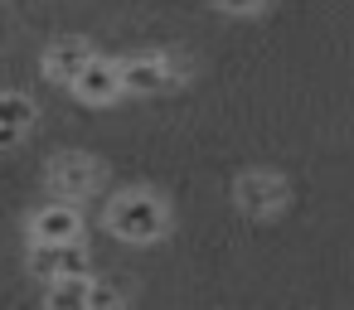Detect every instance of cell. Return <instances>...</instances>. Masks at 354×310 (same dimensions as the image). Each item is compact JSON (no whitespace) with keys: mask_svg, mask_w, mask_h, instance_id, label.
Masks as SVG:
<instances>
[{"mask_svg":"<svg viewBox=\"0 0 354 310\" xmlns=\"http://www.w3.org/2000/svg\"><path fill=\"white\" fill-rule=\"evenodd\" d=\"M73 238H83V213H78L73 199L44 204L30 218V242H73Z\"/></svg>","mask_w":354,"mask_h":310,"instance_id":"obj_7","label":"cell"},{"mask_svg":"<svg viewBox=\"0 0 354 310\" xmlns=\"http://www.w3.org/2000/svg\"><path fill=\"white\" fill-rule=\"evenodd\" d=\"M97 180H102V165H97L93 155H83V151H64V155H54V165H49V184H54V194H64V199L93 194Z\"/></svg>","mask_w":354,"mask_h":310,"instance_id":"obj_6","label":"cell"},{"mask_svg":"<svg viewBox=\"0 0 354 310\" xmlns=\"http://www.w3.org/2000/svg\"><path fill=\"white\" fill-rule=\"evenodd\" d=\"M30 126H35V102L20 93H0V146L20 141Z\"/></svg>","mask_w":354,"mask_h":310,"instance_id":"obj_9","label":"cell"},{"mask_svg":"<svg viewBox=\"0 0 354 310\" xmlns=\"http://www.w3.org/2000/svg\"><path fill=\"white\" fill-rule=\"evenodd\" d=\"M93 59V44L88 39H54L49 49H44V78L54 83V88H68L73 78H78V68Z\"/></svg>","mask_w":354,"mask_h":310,"instance_id":"obj_8","label":"cell"},{"mask_svg":"<svg viewBox=\"0 0 354 310\" xmlns=\"http://www.w3.org/2000/svg\"><path fill=\"white\" fill-rule=\"evenodd\" d=\"M88 281L93 276H54L44 286V305H54V310H88Z\"/></svg>","mask_w":354,"mask_h":310,"instance_id":"obj_10","label":"cell"},{"mask_svg":"<svg viewBox=\"0 0 354 310\" xmlns=\"http://www.w3.org/2000/svg\"><path fill=\"white\" fill-rule=\"evenodd\" d=\"M68 93H73L78 102H88V107H107V102H117V97H122V68H117V59L93 54V59L78 68V78L68 83Z\"/></svg>","mask_w":354,"mask_h":310,"instance_id":"obj_5","label":"cell"},{"mask_svg":"<svg viewBox=\"0 0 354 310\" xmlns=\"http://www.w3.org/2000/svg\"><path fill=\"white\" fill-rule=\"evenodd\" d=\"M102 223H107V233H117L122 242L146 247V242H156V238L165 233V204H160L151 189H127V194H117V199L107 204Z\"/></svg>","mask_w":354,"mask_h":310,"instance_id":"obj_1","label":"cell"},{"mask_svg":"<svg viewBox=\"0 0 354 310\" xmlns=\"http://www.w3.org/2000/svg\"><path fill=\"white\" fill-rule=\"evenodd\" d=\"M30 271L39 281H54V276H93V257H88L83 238H73V242H30Z\"/></svg>","mask_w":354,"mask_h":310,"instance_id":"obj_2","label":"cell"},{"mask_svg":"<svg viewBox=\"0 0 354 310\" xmlns=\"http://www.w3.org/2000/svg\"><path fill=\"white\" fill-rule=\"evenodd\" d=\"M233 199L248 218H272L286 209V180L272 175V170H248L238 184H233Z\"/></svg>","mask_w":354,"mask_h":310,"instance_id":"obj_3","label":"cell"},{"mask_svg":"<svg viewBox=\"0 0 354 310\" xmlns=\"http://www.w3.org/2000/svg\"><path fill=\"white\" fill-rule=\"evenodd\" d=\"M112 305H122V291H112L102 281H88V310H112Z\"/></svg>","mask_w":354,"mask_h":310,"instance_id":"obj_11","label":"cell"},{"mask_svg":"<svg viewBox=\"0 0 354 310\" xmlns=\"http://www.w3.org/2000/svg\"><path fill=\"white\" fill-rule=\"evenodd\" d=\"M214 6H218L223 15H257L262 0H214Z\"/></svg>","mask_w":354,"mask_h":310,"instance_id":"obj_12","label":"cell"},{"mask_svg":"<svg viewBox=\"0 0 354 310\" xmlns=\"http://www.w3.org/2000/svg\"><path fill=\"white\" fill-rule=\"evenodd\" d=\"M122 93L131 97H151V93H165L170 83H180V64L160 59V54H136V59H122Z\"/></svg>","mask_w":354,"mask_h":310,"instance_id":"obj_4","label":"cell"}]
</instances>
